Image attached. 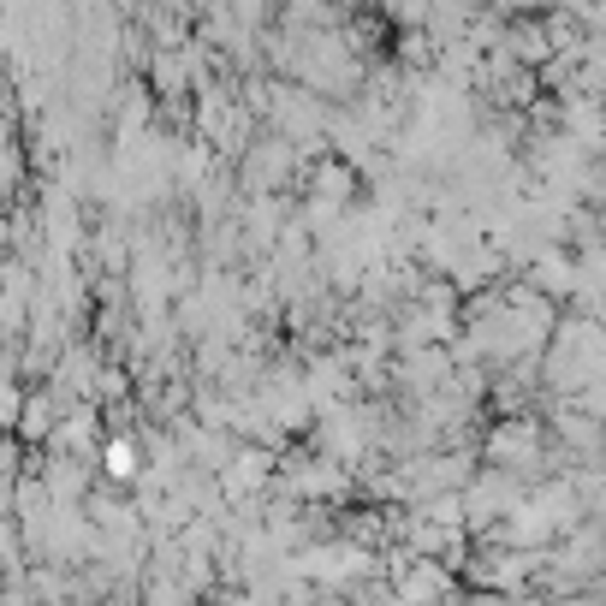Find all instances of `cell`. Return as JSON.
Segmentation results:
<instances>
[{"label":"cell","instance_id":"6da1fadb","mask_svg":"<svg viewBox=\"0 0 606 606\" xmlns=\"http://www.w3.org/2000/svg\"><path fill=\"white\" fill-rule=\"evenodd\" d=\"M107 470H113V482H131V476H137V452H131V446H113V452H107Z\"/></svg>","mask_w":606,"mask_h":606},{"label":"cell","instance_id":"7a4b0ae2","mask_svg":"<svg viewBox=\"0 0 606 606\" xmlns=\"http://www.w3.org/2000/svg\"><path fill=\"white\" fill-rule=\"evenodd\" d=\"M12 410H18V393H12V387H0V422H6Z\"/></svg>","mask_w":606,"mask_h":606}]
</instances>
